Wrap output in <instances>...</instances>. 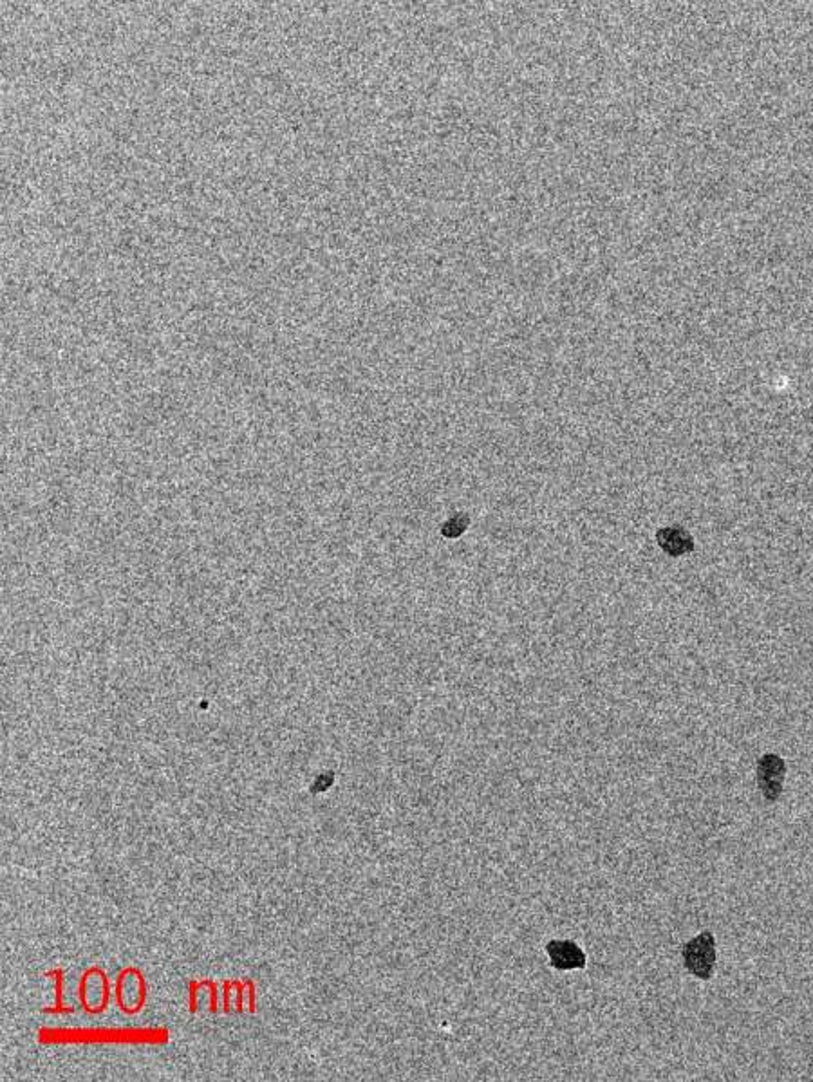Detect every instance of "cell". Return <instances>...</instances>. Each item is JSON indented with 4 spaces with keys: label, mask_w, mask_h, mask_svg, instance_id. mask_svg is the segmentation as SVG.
<instances>
[{
    "label": "cell",
    "mask_w": 813,
    "mask_h": 1082,
    "mask_svg": "<svg viewBox=\"0 0 813 1082\" xmlns=\"http://www.w3.org/2000/svg\"><path fill=\"white\" fill-rule=\"evenodd\" d=\"M546 951L550 954V960L555 969L559 971H571V969H584L586 967V954L582 952L577 943L568 940H555L548 943Z\"/></svg>",
    "instance_id": "3"
},
{
    "label": "cell",
    "mask_w": 813,
    "mask_h": 1082,
    "mask_svg": "<svg viewBox=\"0 0 813 1082\" xmlns=\"http://www.w3.org/2000/svg\"><path fill=\"white\" fill-rule=\"evenodd\" d=\"M785 775V761L776 754H765L757 761V784H759V790L763 793V797L770 803H776L777 799L781 797Z\"/></svg>",
    "instance_id": "2"
},
{
    "label": "cell",
    "mask_w": 813,
    "mask_h": 1082,
    "mask_svg": "<svg viewBox=\"0 0 813 1082\" xmlns=\"http://www.w3.org/2000/svg\"><path fill=\"white\" fill-rule=\"evenodd\" d=\"M120 999H122V1007L125 1008V1010H129V1012H132L131 1007H134V1012L141 1007V1001H143V980H141L138 972H136V976L123 978L122 987H120V983H118V1001H120Z\"/></svg>",
    "instance_id": "4"
},
{
    "label": "cell",
    "mask_w": 813,
    "mask_h": 1082,
    "mask_svg": "<svg viewBox=\"0 0 813 1082\" xmlns=\"http://www.w3.org/2000/svg\"><path fill=\"white\" fill-rule=\"evenodd\" d=\"M658 541L662 544V548L665 551H669L671 555H682L694 548L692 544L691 535L678 528H669V530H662L658 533Z\"/></svg>",
    "instance_id": "5"
},
{
    "label": "cell",
    "mask_w": 813,
    "mask_h": 1082,
    "mask_svg": "<svg viewBox=\"0 0 813 1082\" xmlns=\"http://www.w3.org/2000/svg\"><path fill=\"white\" fill-rule=\"evenodd\" d=\"M716 963V940L709 931L692 938L683 947V965L692 976L700 980H709Z\"/></svg>",
    "instance_id": "1"
}]
</instances>
